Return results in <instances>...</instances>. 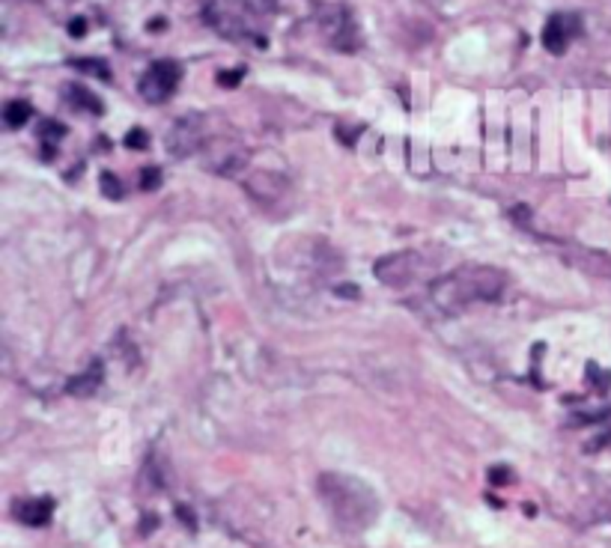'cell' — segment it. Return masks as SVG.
Instances as JSON below:
<instances>
[{
	"instance_id": "obj_1",
	"label": "cell",
	"mask_w": 611,
	"mask_h": 548,
	"mask_svg": "<svg viewBox=\"0 0 611 548\" xmlns=\"http://www.w3.org/2000/svg\"><path fill=\"white\" fill-rule=\"evenodd\" d=\"M504 292V272L492 265H463L429 286V298L442 313L454 316L480 301H495Z\"/></svg>"
},
{
	"instance_id": "obj_2",
	"label": "cell",
	"mask_w": 611,
	"mask_h": 548,
	"mask_svg": "<svg viewBox=\"0 0 611 548\" xmlns=\"http://www.w3.org/2000/svg\"><path fill=\"white\" fill-rule=\"evenodd\" d=\"M319 492H322L332 515L346 524V527H364L373 522L376 515V497L361 480L343 474H325L319 480Z\"/></svg>"
},
{
	"instance_id": "obj_3",
	"label": "cell",
	"mask_w": 611,
	"mask_h": 548,
	"mask_svg": "<svg viewBox=\"0 0 611 548\" xmlns=\"http://www.w3.org/2000/svg\"><path fill=\"white\" fill-rule=\"evenodd\" d=\"M268 12H275V0H209L206 21L230 39L254 36L257 45H266V36L254 33V18H263Z\"/></svg>"
},
{
	"instance_id": "obj_4",
	"label": "cell",
	"mask_w": 611,
	"mask_h": 548,
	"mask_svg": "<svg viewBox=\"0 0 611 548\" xmlns=\"http://www.w3.org/2000/svg\"><path fill=\"white\" fill-rule=\"evenodd\" d=\"M179 78H182L179 63H173V60H158V63H153L144 72L137 89H140V96H144L149 105H162V102H167V98L176 93Z\"/></svg>"
},
{
	"instance_id": "obj_5",
	"label": "cell",
	"mask_w": 611,
	"mask_h": 548,
	"mask_svg": "<svg viewBox=\"0 0 611 548\" xmlns=\"http://www.w3.org/2000/svg\"><path fill=\"white\" fill-rule=\"evenodd\" d=\"M319 27H322L325 39L337 51H355L358 48V30L352 24V15L343 6H319Z\"/></svg>"
},
{
	"instance_id": "obj_6",
	"label": "cell",
	"mask_w": 611,
	"mask_h": 548,
	"mask_svg": "<svg viewBox=\"0 0 611 548\" xmlns=\"http://www.w3.org/2000/svg\"><path fill=\"white\" fill-rule=\"evenodd\" d=\"M206 143V119L194 114V116H182L179 123L167 132V152L173 158H188L191 152H197L200 146Z\"/></svg>"
},
{
	"instance_id": "obj_7",
	"label": "cell",
	"mask_w": 611,
	"mask_h": 548,
	"mask_svg": "<svg viewBox=\"0 0 611 548\" xmlns=\"http://www.w3.org/2000/svg\"><path fill=\"white\" fill-rule=\"evenodd\" d=\"M418 268H420V260L415 254H390L376 263L373 272L385 286H408L418 277Z\"/></svg>"
},
{
	"instance_id": "obj_8",
	"label": "cell",
	"mask_w": 611,
	"mask_h": 548,
	"mask_svg": "<svg viewBox=\"0 0 611 548\" xmlns=\"http://www.w3.org/2000/svg\"><path fill=\"white\" fill-rule=\"evenodd\" d=\"M576 33H578V18H576V15L555 12V15L546 21V27H543V45H546V51L564 54L567 45H569V39H573Z\"/></svg>"
},
{
	"instance_id": "obj_9",
	"label": "cell",
	"mask_w": 611,
	"mask_h": 548,
	"mask_svg": "<svg viewBox=\"0 0 611 548\" xmlns=\"http://www.w3.org/2000/svg\"><path fill=\"white\" fill-rule=\"evenodd\" d=\"M51 513H54V501H51V497H30V501H21L15 506L18 522H24L30 527L48 524V522H51Z\"/></svg>"
},
{
	"instance_id": "obj_10",
	"label": "cell",
	"mask_w": 611,
	"mask_h": 548,
	"mask_svg": "<svg viewBox=\"0 0 611 548\" xmlns=\"http://www.w3.org/2000/svg\"><path fill=\"white\" fill-rule=\"evenodd\" d=\"M567 260L576 263L582 272L594 274V277H611V256L603 251H582V247H573Z\"/></svg>"
},
{
	"instance_id": "obj_11",
	"label": "cell",
	"mask_w": 611,
	"mask_h": 548,
	"mask_svg": "<svg viewBox=\"0 0 611 548\" xmlns=\"http://www.w3.org/2000/svg\"><path fill=\"white\" fill-rule=\"evenodd\" d=\"M102 378H105V366H102V361H93L81 375L69 378L66 391L72 394V396H93V394H96V387L102 385Z\"/></svg>"
},
{
	"instance_id": "obj_12",
	"label": "cell",
	"mask_w": 611,
	"mask_h": 548,
	"mask_svg": "<svg viewBox=\"0 0 611 548\" xmlns=\"http://www.w3.org/2000/svg\"><path fill=\"white\" fill-rule=\"evenodd\" d=\"M66 98H69V105L72 107H81V111H87V114H105V105H102V98H96L89 89H84V87H78V84H72L66 89Z\"/></svg>"
},
{
	"instance_id": "obj_13",
	"label": "cell",
	"mask_w": 611,
	"mask_h": 548,
	"mask_svg": "<svg viewBox=\"0 0 611 548\" xmlns=\"http://www.w3.org/2000/svg\"><path fill=\"white\" fill-rule=\"evenodd\" d=\"M30 116H33V107H30V102H24V98H12V102H6V107H3V123L9 128H21Z\"/></svg>"
},
{
	"instance_id": "obj_14",
	"label": "cell",
	"mask_w": 611,
	"mask_h": 548,
	"mask_svg": "<svg viewBox=\"0 0 611 548\" xmlns=\"http://www.w3.org/2000/svg\"><path fill=\"white\" fill-rule=\"evenodd\" d=\"M72 66L78 69V72H87V75L102 78V81H107V78H111V69H107L105 60H75Z\"/></svg>"
},
{
	"instance_id": "obj_15",
	"label": "cell",
	"mask_w": 611,
	"mask_h": 548,
	"mask_svg": "<svg viewBox=\"0 0 611 548\" xmlns=\"http://www.w3.org/2000/svg\"><path fill=\"white\" fill-rule=\"evenodd\" d=\"M39 137L48 141V143H57V141H63L66 137V125L57 123V119H45V123L39 125Z\"/></svg>"
},
{
	"instance_id": "obj_16",
	"label": "cell",
	"mask_w": 611,
	"mask_h": 548,
	"mask_svg": "<svg viewBox=\"0 0 611 548\" xmlns=\"http://www.w3.org/2000/svg\"><path fill=\"white\" fill-rule=\"evenodd\" d=\"M102 194L107 197V200H119V197H123L126 191H123V182H119V179L114 176V173H102Z\"/></svg>"
},
{
	"instance_id": "obj_17",
	"label": "cell",
	"mask_w": 611,
	"mask_h": 548,
	"mask_svg": "<svg viewBox=\"0 0 611 548\" xmlns=\"http://www.w3.org/2000/svg\"><path fill=\"white\" fill-rule=\"evenodd\" d=\"M162 185V170L158 167H144L140 170V191H155Z\"/></svg>"
},
{
	"instance_id": "obj_18",
	"label": "cell",
	"mask_w": 611,
	"mask_h": 548,
	"mask_svg": "<svg viewBox=\"0 0 611 548\" xmlns=\"http://www.w3.org/2000/svg\"><path fill=\"white\" fill-rule=\"evenodd\" d=\"M126 146L128 149H146L149 146V134L144 132V128H132V132L126 134Z\"/></svg>"
},
{
	"instance_id": "obj_19",
	"label": "cell",
	"mask_w": 611,
	"mask_h": 548,
	"mask_svg": "<svg viewBox=\"0 0 611 548\" xmlns=\"http://www.w3.org/2000/svg\"><path fill=\"white\" fill-rule=\"evenodd\" d=\"M242 78H245L242 69H230V72H221V75H218V84H221V87H236L239 81H242Z\"/></svg>"
},
{
	"instance_id": "obj_20",
	"label": "cell",
	"mask_w": 611,
	"mask_h": 548,
	"mask_svg": "<svg viewBox=\"0 0 611 548\" xmlns=\"http://www.w3.org/2000/svg\"><path fill=\"white\" fill-rule=\"evenodd\" d=\"M489 480H492L495 486H504V483L513 480V474H510L507 468H492V471H489Z\"/></svg>"
},
{
	"instance_id": "obj_21",
	"label": "cell",
	"mask_w": 611,
	"mask_h": 548,
	"mask_svg": "<svg viewBox=\"0 0 611 548\" xmlns=\"http://www.w3.org/2000/svg\"><path fill=\"white\" fill-rule=\"evenodd\" d=\"M84 30H87V24H84V18H75L72 24H69V33L72 36H84Z\"/></svg>"
},
{
	"instance_id": "obj_22",
	"label": "cell",
	"mask_w": 611,
	"mask_h": 548,
	"mask_svg": "<svg viewBox=\"0 0 611 548\" xmlns=\"http://www.w3.org/2000/svg\"><path fill=\"white\" fill-rule=\"evenodd\" d=\"M340 295H349V298H358V289L355 286H337Z\"/></svg>"
},
{
	"instance_id": "obj_23",
	"label": "cell",
	"mask_w": 611,
	"mask_h": 548,
	"mask_svg": "<svg viewBox=\"0 0 611 548\" xmlns=\"http://www.w3.org/2000/svg\"><path fill=\"white\" fill-rule=\"evenodd\" d=\"M179 515H182V522H185V524H191V527H194V515L188 513L185 506H179Z\"/></svg>"
}]
</instances>
